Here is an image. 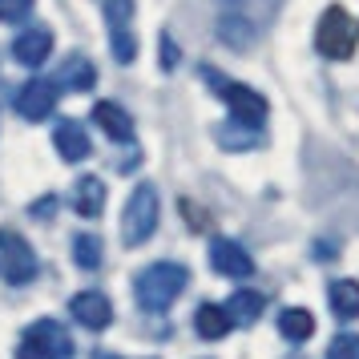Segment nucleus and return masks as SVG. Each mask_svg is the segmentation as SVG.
I'll return each instance as SVG.
<instances>
[{
	"label": "nucleus",
	"instance_id": "nucleus-17",
	"mask_svg": "<svg viewBox=\"0 0 359 359\" xmlns=\"http://www.w3.org/2000/svg\"><path fill=\"white\" fill-rule=\"evenodd\" d=\"M194 331L202 335V339H222L230 331V315L226 307H218V303H202V307L194 311Z\"/></svg>",
	"mask_w": 359,
	"mask_h": 359
},
{
	"label": "nucleus",
	"instance_id": "nucleus-5",
	"mask_svg": "<svg viewBox=\"0 0 359 359\" xmlns=\"http://www.w3.org/2000/svg\"><path fill=\"white\" fill-rule=\"evenodd\" d=\"M158 214H162V202H158V190L142 182L137 190L126 202V214H121V243L126 246H142L158 230Z\"/></svg>",
	"mask_w": 359,
	"mask_h": 359
},
{
	"label": "nucleus",
	"instance_id": "nucleus-9",
	"mask_svg": "<svg viewBox=\"0 0 359 359\" xmlns=\"http://www.w3.org/2000/svg\"><path fill=\"white\" fill-rule=\"evenodd\" d=\"M69 315L81 327H89V331H105V327L114 323V303L101 291H81L69 299Z\"/></svg>",
	"mask_w": 359,
	"mask_h": 359
},
{
	"label": "nucleus",
	"instance_id": "nucleus-4",
	"mask_svg": "<svg viewBox=\"0 0 359 359\" xmlns=\"http://www.w3.org/2000/svg\"><path fill=\"white\" fill-rule=\"evenodd\" d=\"M202 77L218 89V97L230 105V114H234V121L238 126H246V130H259L262 121H266V97L262 93H255L250 85H243V81H226V77H218L214 69H202Z\"/></svg>",
	"mask_w": 359,
	"mask_h": 359
},
{
	"label": "nucleus",
	"instance_id": "nucleus-10",
	"mask_svg": "<svg viewBox=\"0 0 359 359\" xmlns=\"http://www.w3.org/2000/svg\"><path fill=\"white\" fill-rule=\"evenodd\" d=\"M49 53H53V33L45 29V25L25 29V33L17 36V45H13V57H17L25 69H41L45 61H49Z\"/></svg>",
	"mask_w": 359,
	"mask_h": 359
},
{
	"label": "nucleus",
	"instance_id": "nucleus-21",
	"mask_svg": "<svg viewBox=\"0 0 359 359\" xmlns=\"http://www.w3.org/2000/svg\"><path fill=\"white\" fill-rule=\"evenodd\" d=\"M327 359H359V335H335L327 343Z\"/></svg>",
	"mask_w": 359,
	"mask_h": 359
},
{
	"label": "nucleus",
	"instance_id": "nucleus-23",
	"mask_svg": "<svg viewBox=\"0 0 359 359\" xmlns=\"http://www.w3.org/2000/svg\"><path fill=\"white\" fill-rule=\"evenodd\" d=\"M178 65V45H174V36L162 33V69H174Z\"/></svg>",
	"mask_w": 359,
	"mask_h": 359
},
{
	"label": "nucleus",
	"instance_id": "nucleus-7",
	"mask_svg": "<svg viewBox=\"0 0 359 359\" xmlns=\"http://www.w3.org/2000/svg\"><path fill=\"white\" fill-rule=\"evenodd\" d=\"M57 85L45 81V77H33V81H25L20 85V93H17V114L25 117V121H45V117L57 109Z\"/></svg>",
	"mask_w": 359,
	"mask_h": 359
},
{
	"label": "nucleus",
	"instance_id": "nucleus-22",
	"mask_svg": "<svg viewBox=\"0 0 359 359\" xmlns=\"http://www.w3.org/2000/svg\"><path fill=\"white\" fill-rule=\"evenodd\" d=\"M33 17V0H0V20L4 25H20Z\"/></svg>",
	"mask_w": 359,
	"mask_h": 359
},
{
	"label": "nucleus",
	"instance_id": "nucleus-1",
	"mask_svg": "<svg viewBox=\"0 0 359 359\" xmlns=\"http://www.w3.org/2000/svg\"><path fill=\"white\" fill-rule=\"evenodd\" d=\"M186 283H190V271L182 262H154V266H146L142 275L133 278V294H137L142 311L158 315V311L174 307V299L186 291Z\"/></svg>",
	"mask_w": 359,
	"mask_h": 359
},
{
	"label": "nucleus",
	"instance_id": "nucleus-18",
	"mask_svg": "<svg viewBox=\"0 0 359 359\" xmlns=\"http://www.w3.org/2000/svg\"><path fill=\"white\" fill-rule=\"evenodd\" d=\"M278 331L291 343H303L315 335V319H311L307 307H287V311H278Z\"/></svg>",
	"mask_w": 359,
	"mask_h": 359
},
{
	"label": "nucleus",
	"instance_id": "nucleus-24",
	"mask_svg": "<svg viewBox=\"0 0 359 359\" xmlns=\"http://www.w3.org/2000/svg\"><path fill=\"white\" fill-rule=\"evenodd\" d=\"M53 210H57V202H53V198H41V202H33V206H29V214H33V218H49Z\"/></svg>",
	"mask_w": 359,
	"mask_h": 359
},
{
	"label": "nucleus",
	"instance_id": "nucleus-25",
	"mask_svg": "<svg viewBox=\"0 0 359 359\" xmlns=\"http://www.w3.org/2000/svg\"><path fill=\"white\" fill-rule=\"evenodd\" d=\"M97 359H121V355H114V351H97Z\"/></svg>",
	"mask_w": 359,
	"mask_h": 359
},
{
	"label": "nucleus",
	"instance_id": "nucleus-20",
	"mask_svg": "<svg viewBox=\"0 0 359 359\" xmlns=\"http://www.w3.org/2000/svg\"><path fill=\"white\" fill-rule=\"evenodd\" d=\"M101 8H105V17H109V33H114V29H130L133 0H101Z\"/></svg>",
	"mask_w": 359,
	"mask_h": 359
},
{
	"label": "nucleus",
	"instance_id": "nucleus-6",
	"mask_svg": "<svg viewBox=\"0 0 359 359\" xmlns=\"http://www.w3.org/2000/svg\"><path fill=\"white\" fill-rule=\"evenodd\" d=\"M0 278L8 287H29L36 278V255L20 230H0Z\"/></svg>",
	"mask_w": 359,
	"mask_h": 359
},
{
	"label": "nucleus",
	"instance_id": "nucleus-26",
	"mask_svg": "<svg viewBox=\"0 0 359 359\" xmlns=\"http://www.w3.org/2000/svg\"><path fill=\"white\" fill-rule=\"evenodd\" d=\"M287 359H307V355H287Z\"/></svg>",
	"mask_w": 359,
	"mask_h": 359
},
{
	"label": "nucleus",
	"instance_id": "nucleus-11",
	"mask_svg": "<svg viewBox=\"0 0 359 359\" xmlns=\"http://www.w3.org/2000/svg\"><path fill=\"white\" fill-rule=\"evenodd\" d=\"M53 146H57V154H61L65 162H85V158H89V133H85L81 121L65 117V121H57V130H53Z\"/></svg>",
	"mask_w": 359,
	"mask_h": 359
},
{
	"label": "nucleus",
	"instance_id": "nucleus-19",
	"mask_svg": "<svg viewBox=\"0 0 359 359\" xmlns=\"http://www.w3.org/2000/svg\"><path fill=\"white\" fill-rule=\"evenodd\" d=\"M73 259H77L81 271H97L101 259H105V246H101L97 234H77L73 238Z\"/></svg>",
	"mask_w": 359,
	"mask_h": 359
},
{
	"label": "nucleus",
	"instance_id": "nucleus-13",
	"mask_svg": "<svg viewBox=\"0 0 359 359\" xmlns=\"http://www.w3.org/2000/svg\"><path fill=\"white\" fill-rule=\"evenodd\" d=\"M53 85H57V89L65 85L69 93H89V89L97 85V69H93V61H89V57L73 53L65 65H61V73H57V81H53Z\"/></svg>",
	"mask_w": 359,
	"mask_h": 359
},
{
	"label": "nucleus",
	"instance_id": "nucleus-12",
	"mask_svg": "<svg viewBox=\"0 0 359 359\" xmlns=\"http://www.w3.org/2000/svg\"><path fill=\"white\" fill-rule=\"evenodd\" d=\"M69 206L81 214V218H97V214L105 210V182L93 178V174L77 178L73 190H69Z\"/></svg>",
	"mask_w": 359,
	"mask_h": 359
},
{
	"label": "nucleus",
	"instance_id": "nucleus-14",
	"mask_svg": "<svg viewBox=\"0 0 359 359\" xmlns=\"http://www.w3.org/2000/svg\"><path fill=\"white\" fill-rule=\"evenodd\" d=\"M262 311H266V294L250 291V287H238V291L230 294V303H226L230 323H238V327H250L255 319H262Z\"/></svg>",
	"mask_w": 359,
	"mask_h": 359
},
{
	"label": "nucleus",
	"instance_id": "nucleus-15",
	"mask_svg": "<svg viewBox=\"0 0 359 359\" xmlns=\"http://www.w3.org/2000/svg\"><path fill=\"white\" fill-rule=\"evenodd\" d=\"M93 121H97L114 142H133V117L126 114L121 105H114V101H97V105H93Z\"/></svg>",
	"mask_w": 359,
	"mask_h": 359
},
{
	"label": "nucleus",
	"instance_id": "nucleus-8",
	"mask_svg": "<svg viewBox=\"0 0 359 359\" xmlns=\"http://www.w3.org/2000/svg\"><path fill=\"white\" fill-rule=\"evenodd\" d=\"M210 266L226 278H250L255 275V259H250L246 246L234 243V238H214L210 243Z\"/></svg>",
	"mask_w": 359,
	"mask_h": 359
},
{
	"label": "nucleus",
	"instance_id": "nucleus-16",
	"mask_svg": "<svg viewBox=\"0 0 359 359\" xmlns=\"http://www.w3.org/2000/svg\"><path fill=\"white\" fill-rule=\"evenodd\" d=\"M327 303L335 311V319H343V323L359 319V283L355 278H335L327 287Z\"/></svg>",
	"mask_w": 359,
	"mask_h": 359
},
{
	"label": "nucleus",
	"instance_id": "nucleus-2",
	"mask_svg": "<svg viewBox=\"0 0 359 359\" xmlns=\"http://www.w3.org/2000/svg\"><path fill=\"white\" fill-rule=\"evenodd\" d=\"M359 45V20L339 8V4H331L323 17H319V29H315V49L323 53L327 61H347Z\"/></svg>",
	"mask_w": 359,
	"mask_h": 359
},
{
	"label": "nucleus",
	"instance_id": "nucleus-3",
	"mask_svg": "<svg viewBox=\"0 0 359 359\" xmlns=\"http://www.w3.org/2000/svg\"><path fill=\"white\" fill-rule=\"evenodd\" d=\"M17 359H73V335L57 319H36L25 327L17 343Z\"/></svg>",
	"mask_w": 359,
	"mask_h": 359
}]
</instances>
